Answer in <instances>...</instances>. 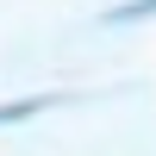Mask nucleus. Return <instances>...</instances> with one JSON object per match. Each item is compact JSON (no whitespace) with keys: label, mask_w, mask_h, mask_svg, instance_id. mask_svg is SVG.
<instances>
[{"label":"nucleus","mask_w":156,"mask_h":156,"mask_svg":"<svg viewBox=\"0 0 156 156\" xmlns=\"http://www.w3.org/2000/svg\"><path fill=\"white\" fill-rule=\"evenodd\" d=\"M144 12H156V0H131V6H119L112 19H144Z\"/></svg>","instance_id":"f257e3e1"}]
</instances>
